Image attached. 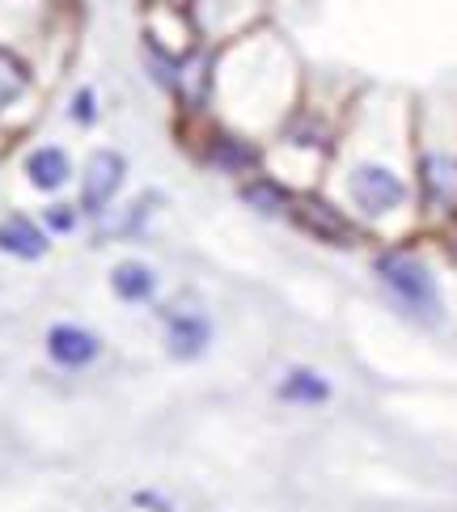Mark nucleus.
<instances>
[{
	"instance_id": "1",
	"label": "nucleus",
	"mask_w": 457,
	"mask_h": 512,
	"mask_svg": "<svg viewBox=\"0 0 457 512\" xmlns=\"http://www.w3.org/2000/svg\"><path fill=\"white\" fill-rule=\"evenodd\" d=\"M411 102L415 98L390 94V89H360L322 182L373 233V242H398L419 233L411 178Z\"/></svg>"
},
{
	"instance_id": "2",
	"label": "nucleus",
	"mask_w": 457,
	"mask_h": 512,
	"mask_svg": "<svg viewBox=\"0 0 457 512\" xmlns=\"http://www.w3.org/2000/svg\"><path fill=\"white\" fill-rule=\"evenodd\" d=\"M301 89H305V72H301L297 51L267 22L263 30H254L221 51V102H216V119L242 127V132L259 140H271V132L301 102Z\"/></svg>"
},
{
	"instance_id": "3",
	"label": "nucleus",
	"mask_w": 457,
	"mask_h": 512,
	"mask_svg": "<svg viewBox=\"0 0 457 512\" xmlns=\"http://www.w3.org/2000/svg\"><path fill=\"white\" fill-rule=\"evenodd\" d=\"M411 178L419 229L441 233L457 225V102L415 98L411 102Z\"/></svg>"
},
{
	"instance_id": "4",
	"label": "nucleus",
	"mask_w": 457,
	"mask_h": 512,
	"mask_svg": "<svg viewBox=\"0 0 457 512\" xmlns=\"http://www.w3.org/2000/svg\"><path fill=\"white\" fill-rule=\"evenodd\" d=\"M373 280L390 297L407 322L415 326H441L445 322V292L441 280L428 263V254L415 246V237H398V242H377L373 250Z\"/></svg>"
},
{
	"instance_id": "5",
	"label": "nucleus",
	"mask_w": 457,
	"mask_h": 512,
	"mask_svg": "<svg viewBox=\"0 0 457 512\" xmlns=\"http://www.w3.org/2000/svg\"><path fill=\"white\" fill-rule=\"evenodd\" d=\"M182 132L191 136V157L212 174L242 182L250 174L267 170V140L250 136V132H242V127H233L225 119L191 123V127H182Z\"/></svg>"
},
{
	"instance_id": "6",
	"label": "nucleus",
	"mask_w": 457,
	"mask_h": 512,
	"mask_svg": "<svg viewBox=\"0 0 457 512\" xmlns=\"http://www.w3.org/2000/svg\"><path fill=\"white\" fill-rule=\"evenodd\" d=\"M288 225L297 233H305L309 242L326 246V250H360V246L373 242V233L364 229L326 187L297 191V199H292V212H288Z\"/></svg>"
},
{
	"instance_id": "7",
	"label": "nucleus",
	"mask_w": 457,
	"mask_h": 512,
	"mask_svg": "<svg viewBox=\"0 0 457 512\" xmlns=\"http://www.w3.org/2000/svg\"><path fill=\"white\" fill-rule=\"evenodd\" d=\"M221 51L225 47L204 43V39L182 51V60H178V85H174V94H170L178 127L216 119V102H221Z\"/></svg>"
},
{
	"instance_id": "8",
	"label": "nucleus",
	"mask_w": 457,
	"mask_h": 512,
	"mask_svg": "<svg viewBox=\"0 0 457 512\" xmlns=\"http://www.w3.org/2000/svg\"><path fill=\"white\" fill-rule=\"evenodd\" d=\"M271 5L276 0H191L187 13H191L199 39L229 47L271 22Z\"/></svg>"
},
{
	"instance_id": "9",
	"label": "nucleus",
	"mask_w": 457,
	"mask_h": 512,
	"mask_svg": "<svg viewBox=\"0 0 457 512\" xmlns=\"http://www.w3.org/2000/svg\"><path fill=\"white\" fill-rule=\"evenodd\" d=\"M81 191H77V208L89 221H102L115 208V199L127 182V157L119 149H94L85 157V170L77 174Z\"/></svg>"
},
{
	"instance_id": "10",
	"label": "nucleus",
	"mask_w": 457,
	"mask_h": 512,
	"mask_svg": "<svg viewBox=\"0 0 457 512\" xmlns=\"http://www.w3.org/2000/svg\"><path fill=\"white\" fill-rule=\"evenodd\" d=\"M157 322L166 326V352L178 364H191L208 352L212 343V318L195 305H157Z\"/></svg>"
},
{
	"instance_id": "11",
	"label": "nucleus",
	"mask_w": 457,
	"mask_h": 512,
	"mask_svg": "<svg viewBox=\"0 0 457 512\" xmlns=\"http://www.w3.org/2000/svg\"><path fill=\"white\" fill-rule=\"evenodd\" d=\"M237 199L242 208H250L254 216H267V221H288L292 212V199H297V187L284 182L276 170H259L237 182Z\"/></svg>"
},
{
	"instance_id": "12",
	"label": "nucleus",
	"mask_w": 457,
	"mask_h": 512,
	"mask_svg": "<svg viewBox=\"0 0 457 512\" xmlns=\"http://www.w3.org/2000/svg\"><path fill=\"white\" fill-rule=\"evenodd\" d=\"M140 34H149V39H157L161 47L178 51V56L199 43L191 13L174 9V5H140Z\"/></svg>"
},
{
	"instance_id": "13",
	"label": "nucleus",
	"mask_w": 457,
	"mask_h": 512,
	"mask_svg": "<svg viewBox=\"0 0 457 512\" xmlns=\"http://www.w3.org/2000/svg\"><path fill=\"white\" fill-rule=\"evenodd\" d=\"M47 356L60 369H89L102 356V339L77 322H60L47 331Z\"/></svg>"
},
{
	"instance_id": "14",
	"label": "nucleus",
	"mask_w": 457,
	"mask_h": 512,
	"mask_svg": "<svg viewBox=\"0 0 457 512\" xmlns=\"http://www.w3.org/2000/svg\"><path fill=\"white\" fill-rule=\"evenodd\" d=\"M26 182L34 191H43V195H56L64 191L72 178H77V170H72V157L68 149H60V144H39V149H30L26 153Z\"/></svg>"
},
{
	"instance_id": "15",
	"label": "nucleus",
	"mask_w": 457,
	"mask_h": 512,
	"mask_svg": "<svg viewBox=\"0 0 457 512\" xmlns=\"http://www.w3.org/2000/svg\"><path fill=\"white\" fill-rule=\"evenodd\" d=\"M47 246H51V233L34 221V216L9 212L5 221H0V254H13V259L34 263V259L47 254Z\"/></svg>"
},
{
	"instance_id": "16",
	"label": "nucleus",
	"mask_w": 457,
	"mask_h": 512,
	"mask_svg": "<svg viewBox=\"0 0 457 512\" xmlns=\"http://www.w3.org/2000/svg\"><path fill=\"white\" fill-rule=\"evenodd\" d=\"M331 394H335L331 381L318 369H309V364H292L276 381V398L288 402V407H322V402H331Z\"/></svg>"
},
{
	"instance_id": "17",
	"label": "nucleus",
	"mask_w": 457,
	"mask_h": 512,
	"mask_svg": "<svg viewBox=\"0 0 457 512\" xmlns=\"http://www.w3.org/2000/svg\"><path fill=\"white\" fill-rule=\"evenodd\" d=\"M161 288V276L144 259H119L111 267V292L123 305H149Z\"/></svg>"
},
{
	"instance_id": "18",
	"label": "nucleus",
	"mask_w": 457,
	"mask_h": 512,
	"mask_svg": "<svg viewBox=\"0 0 457 512\" xmlns=\"http://www.w3.org/2000/svg\"><path fill=\"white\" fill-rule=\"evenodd\" d=\"M34 89V68L26 56H17L13 47L0 43V115L13 111V106H22Z\"/></svg>"
},
{
	"instance_id": "19",
	"label": "nucleus",
	"mask_w": 457,
	"mask_h": 512,
	"mask_svg": "<svg viewBox=\"0 0 457 512\" xmlns=\"http://www.w3.org/2000/svg\"><path fill=\"white\" fill-rule=\"evenodd\" d=\"M178 51L170 47H161L157 39H149V34H140V68H144V77H149L153 89H161V94H174V85H178Z\"/></svg>"
},
{
	"instance_id": "20",
	"label": "nucleus",
	"mask_w": 457,
	"mask_h": 512,
	"mask_svg": "<svg viewBox=\"0 0 457 512\" xmlns=\"http://www.w3.org/2000/svg\"><path fill=\"white\" fill-rule=\"evenodd\" d=\"M98 89L94 85H81L77 94H72V102H68V119L77 123V127H94L98 123Z\"/></svg>"
},
{
	"instance_id": "21",
	"label": "nucleus",
	"mask_w": 457,
	"mask_h": 512,
	"mask_svg": "<svg viewBox=\"0 0 457 512\" xmlns=\"http://www.w3.org/2000/svg\"><path fill=\"white\" fill-rule=\"evenodd\" d=\"M77 225H81V208L77 204H51L43 212V229L47 233H72Z\"/></svg>"
},
{
	"instance_id": "22",
	"label": "nucleus",
	"mask_w": 457,
	"mask_h": 512,
	"mask_svg": "<svg viewBox=\"0 0 457 512\" xmlns=\"http://www.w3.org/2000/svg\"><path fill=\"white\" fill-rule=\"evenodd\" d=\"M436 242H441V250H445V259L457 267V225H449V229H441V233H432Z\"/></svg>"
},
{
	"instance_id": "23",
	"label": "nucleus",
	"mask_w": 457,
	"mask_h": 512,
	"mask_svg": "<svg viewBox=\"0 0 457 512\" xmlns=\"http://www.w3.org/2000/svg\"><path fill=\"white\" fill-rule=\"evenodd\" d=\"M136 504L140 508H153V512H178L170 500H161V496H153V491H140V496H136Z\"/></svg>"
},
{
	"instance_id": "24",
	"label": "nucleus",
	"mask_w": 457,
	"mask_h": 512,
	"mask_svg": "<svg viewBox=\"0 0 457 512\" xmlns=\"http://www.w3.org/2000/svg\"><path fill=\"white\" fill-rule=\"evenodd\" d=\"M140 5H174V9H187L191 0H140Z\"/></svg>"
}]
</instances>
